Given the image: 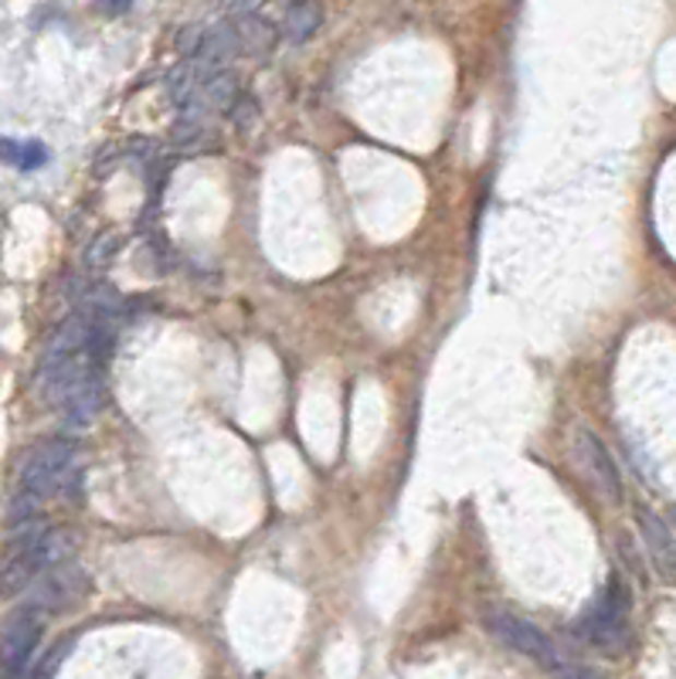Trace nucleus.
<instances>
[{
	"mask_svg": "<svg viewBox=\"0 0 676 679\" xmlns=\"http://www.w3.org/2000/svg\"><path fill=\"white\" fill-rule=\"evenodd\" d=\"M238 55H241V41H238L235 21H222L214 27H204V41H201L198 55H191V65H194L198 79L207 82L214 72L232 69V61Z\"/></svg>",
	"mask_w": 676,
	"mask_h": 679,
	"instance_id": "6e6552de",
	"label": "nucleus"
},
{
	"mask_svg": "<svg viewBox=\"0 0 676 679\" xmlns=\"http://www.w3.org/2000/svg\"><path fill=\"white\" fill-rule=\"evenodd\" d=\"M170 146L177 153H188V157H204V153L222 146V136L207 119H177L170 130Z\"/></svg>",
	"mask_w": 676,
	"mask_h": 679,
	"instance_id": "9d476101",
	"label": "nucleus"
},
{
	"mask_svg": "<svg viewBox=\"0 0 676 679\" xmlns=\"http://www.w3.org/2000/svg\"><path fill=\"white\" fill-rule=\"evenodd\" d=\"M106 405V388H103V374L99 370H88V374L61 397V418H66L69 428H85L92 418H96Z\"/></svg>",
	"mask_w": 676,
	"mask_h": 679,
	"instance_id": "1a4fd4ad",
	"label": "nucleus"
},
{
	"mask_svg": "<svg viewBox=\"0 0 676 679\" xmlns=\"http://www.w3.org/2000/svg\"><path fill=\"white\" fill-rule=\"evenodd\" d=\"M235 31H238V41H241V51L249 55H269L275 48V38H280V31H275L262 14H245L235 21Z\"/></svg>",
	"mask_w": 676,
	"mask_h": 679,
	"instance_id": "f8f14e48",
	"label": "nucleus"
},
{
	"mask_svg": "<svg viewBox=\"0 0 676 679\" xmlns=\"http://www.w3.org/2000/svg\"><path fill=\"white\" fill-rule=\"evenodd\" d=\"M96 4H99L106 14H122V11H130V0H96Z\"/></svg>",
	"mask_w": 676,
	"mask_h": 679,
	"instance_id": "412c9836",
	"label": "nucleus"
},
{
	"mask_svg": "<svg viewBox=\"0 0 676 679\" xmlns=\"http://www.w3.org/2000/svg\"><path fill=\"white\" fill-rule=\"evenodd\" d=\"M578 458L585 462V469L592 473L595 486L605 492L608 503H622L626 500V486H622V473L616 466V458H612V452L605 449V442L595 436V431L589 428H578Z\"/></svg>",
	"mask_w": 676,
	"mask_h": 679,
	"instance_id": "423d86ee",
	"label": "nucleus"
},
{
	"mask_svg": "<svg viewBox=\"0 0 676 679\" xmlns=\"http://www.w3.org/2000/svg\"><path fill=\"white\" fill-rule=\"evenodd\" d=\"M61 656H66V650H51L35 669L27 672V679H55V669H58V663H61Z\"/></svg>",
	"mask_w": 676,
	"mask_h": 679,
	"instance_id": "a211bd4d",
	"label": "nucleus"
},
{
	"mask_svg": "<svg viewBox=\"0 0 676 679\" xmlns=\"http://www.w3.org/2000/svg\"><path fill=\"white\" fill-rule=\"evenodd\" d=\"M228 119L235 122L238 130H252L256 122H259V103H256V96H249V92H238V99L228 109Z\"/></svg>",
	"mask_w": 676,
	"mask_h": 679,
	"instance_id": "dca6fc26",
	"label": "nucleus"
},
{
	"mask_svg": "<svg viewBox=\"0 0 676 679\" xmlns=\"http://www.w3.org/2000/svg\"><path fill=\"white\" fill-rule=\"evenodd\" d=\"M119 252V238L116 235H99V238H92V245L85 249V269L92 272H103Z\"/></svg>",
	"mask_w": 676,
	"mask_h": 679,
	"instance_id": "2eb2a0df",
	"label": "nucleus"
},
{
	"mask_svg": "<svg viewBox=\"0 0 676 679\" xmlns=\"http://www.w3.org/2000/svg\"><path fill=\"white\" fill-rule=\"evenodd\" d=\"M72 476H75V445L66 439H45L24 455L17 489L48 500L55 492H66Z\"/></svg>",
	"mask_w": 676,
	"mask_h": 679,
	"instance_id": "f03ea898",
	"label": "nucleus"
},
{
	"mask_svg": "<svg viewBox=\"0 0 676 679\" xmlns=\"http://www.w3.org/2000/svg\"><path fill=\"white\" fill-rule=\"evenodd\" d=\"M0 160L17 167V170H38L48 164V150L41 143H17V140H4L0 136Z\"/></svg>",
	"mask_w": 676,
	"mask_h": 679,
	"instance_id": "4468645a",
	"label": "nucleus"
},
{
	"mask_svg": "<svg viewBox=\"0 0 676 679\" xmlns=\"http://www.w3.org/2000/svg\"><path fill=\"white\" fill-rule=\"evenodd\" d=\"M45 611L35 605H21L0 622V679H27V666L38 653Z\"/></svg>",
	"mask_w": 676,
	"mask_h": 679,
	"instance_id": "20e7f679",
	"label": "nucleus"
},
{
	"mask_svg": "<svg viewBox=\"0 0 676 679\" xmlns=\"http://www.w3.org/2000/svg\"><path fill=\"white\" fill-rule=\"evenodd\" d=\"M483 626L489 629V635H497L503 645H510L513 653L534 659L537 666L550 669L555 676L568 666L561 659V653L555 650V642H550L531 619H524V615H513L507 608H494V605H489L483 611Z\"/></svg>",
	"mask_w": 676,
	"mask_h": 679,
	"instance_id": "7ed1b4c3",
	"label": "nucleus"
},
{
	"mask_svg": "<svg viewBox=\"0 0 676 679\" xmlns=\"http://www.w3.org/2000/svg\"><path fill=\"white\" fill-rule=\"evenodd\" d=\"M558 679H602V676H595L592 669H578V666H565V669L558 672Z\"/></svg>",
	"mask_w": 676,
	"mask_h": 679,
	"instance_id": "aec40b11",
	"label": "nucleus"
},
{
	"mask_svg": "<svg viewBox=\"0 0 676 679\" xmlns=\"http://www.w3.org/2000/svg\"><path fill=\"white\" fill-rule=\"evenodd\" d=\"M320 27H323V8H320V0H293V4L286 8V14H283V35L293 45L310 41Z\"/></svg>",
	"mask_w": 676,
	"mask_h": 679,
	"instance_id": "9b49d317",
	"label": "nucleus"
},
{
	"mask_svg": "<svg viewBox=\"0 0 676 679\" xmlns=\"http://www.w3.org/2000/svg\"><path fill=\"white\" fill-rule=\"evenodd\" d=\"M201 41H204V27L188 24V27H180V35H177V51H180L183 58H191V55H198Z\"/></svg>",
	"mask_w": 676,
	"mask_h": 679,
	"instance_id": "f3484780",
	"label": "nucleus"
},
{
	"mask_svg": "<svg viewBox=\"0 0 676 679\" xmlns=\"http://www.w3.org/2000/svg\"><path fill=\"white\" fill-rule=\"evenodd\" d=\"M636 523H639V537H642V547H647V553H650V564H653L656 577L666 581V584L676 581V537L669 531V523L660 513L647 510V507L636 513Z\"/></svg>",
	"mask_w": 676,
	"mask_h": 679,
	"instance_id": "0eeeda50",
	"label": "nucleus"
},
{
	"mask_svg": "<svg viewBox=\"0 0 676 679\" xmlns=\"http://www.w3.org/2000/svg\"><path fill=\"white\" fill-rule=\"evenodd\" d=\"M238 92H241L238 75H235L232 69H222V72H214V75L201 85V99H204V106H207L211 112H228L232 103L238 99Z\"/></svg>",
	"mask_w": 676,
	"mask_h": 679,
	"instance_id": "ddd939ff",
	"label": "nucleus"
},
{
	"mask_svg": "<svg viewBox=\"0 0 676 679\" xmlns=\"http://www.w3.org/2000/svg\"><path fill=\"white\" fill-rule=\"evenodd\" d=\"M629 611H632L629 588L619 577H612L598 601L578 619L574 635L605 656H619L629 645Z\"/></svg>",
	"mask_w": 676,
	"mask_h": 679,
	"instance_id": "f257e3e1",
	"label": "nucleus"
},
{
	"mask_svg": "<svg viewBox=\"0 0 676 679\" xmlns=\"http://www.w3.org/2000/svg\"><path fill=\"white\" fill-rule=\"evenodd\" d=\"M85 595H88V574L75 561H66V564L48 568L35 584H31L27 605H35L38 611L51 615V611L75 608Z\"/></svg>",
	"mask_w": 676,
	"mask_h": 679,
	"instance_id": "39448f33",
	"label": "nucleus"
},
{
	"mask_svg": "<svg viewBox=\"0 0 676 679\" xmlns=\"http://www.w3.org/2000/svg\"><path fill=\"white\" fill-rule=\"evenodd\" d=\"M225 4L235 17H245V14H259L265 0H225Z\"/></svg>",
	"mask_w": 676,
	"mask_h": 679,
	"instance_id": "6ab92c4d",
	"label": "nucleus"
}]
</instances>
